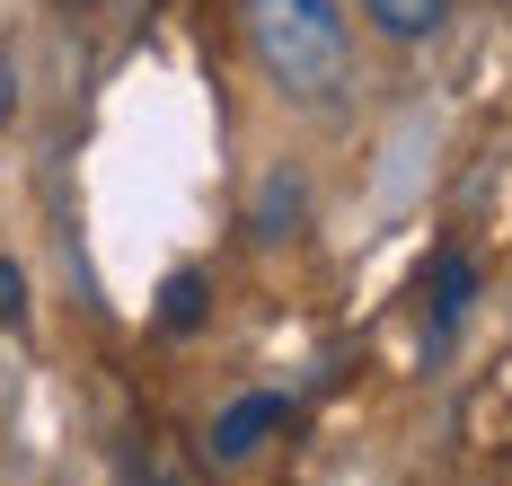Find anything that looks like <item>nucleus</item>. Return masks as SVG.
Wrapping results in <instances>:
<instances>
[{
  "label": "nucleus",
  "mask_w": 512,
  "mask_h": 486,
  "mask_svg": "<svg viewBox=\"0 0 512 486\" xmlns=\"http://www.w3.org/2000/svg\"><path fill=\"white\" fill-rule=\"evenodd\" d=\"M248 54H256V71L309 115L345 107L354 80H362L345 0H248Z\"/></svg>",
  "instance_id": "1"
},
{
  "label": "nucleus",
  "mask_w": 512,
  "mask_h": 486,
  "mask_svg": "<svg viewBox=\"0 0 512 486\" xmlns=\"http://www.w3.org/2000/svg\"><path fill=\"white\" fill-rule=\"evenodd\" d=\"M301 221H309V186H301V168H265V186H256V204H248V230L265 239V248H283Z\"/></svg>",
  "instance_id": "2"
},
{
  "label": "nucleus",
  "mask_w": 512,
  "mask_h": 486,
  "mask_svg": "<svg viewBox=\"0 0 512 486\" xmlns=\"http://www.w3.org/2000/svg\"><path fill=\"white\" fill-rule=\"evenodd\" d=\"M468 301H477V266H468L460 248H442V257H433V354H442V345L460 336Z\"/></svg>",
  "instance_id": "3"
},
{
  "label": "nucleus",
  "mask_w": 512,
  "mask_h": 486,
  "mask_svg": "<svg viewBox=\"0 0 512 486\" xmlns=\"http://www.w3.org/2000/svg\"><path fill=\"white\" fill-rule=\"evenodd\" d=\"M274 425H283V398H265V389L239 398V407H221V425H212V460H248Z\"/></svg>",
  "instance_id": "4"
},
{
  "label": "nucleus",
  "mask_w": 512,
  "mask_h": 486,
  "mask_svg": "<svg viewBox=\"0 0 512 486\" xmlns=\"http://www.w3.org/2000/svg\"><path fill=\"white\" fill-rule=\"evenodd\" d=\"M362 18L380 27V36H398V45H415V36H433L442 18H451V0H354Z\"/></svg>",
  "instance_id": "5"
},
{
  "label": "nucleus",
  "mask_w": 512,
  "mask_h": 486,
  "mask_svg": "<svg viewBox=\"0 0 512 486\" xmlns=\"http://www.w3.org/2000/svg\"><path fill=\"white\" fill-rule=\"evenodd\" d=\"M204 310H212V283H204L195 266L159 283V327H168V336H195V327H204Z\"/></svg>",
  "instance_id": "6"
},
{
  "label": "nucleus",
  "mask_w": 512,
  "mask_h": 486,
  "mask_svg": "<svg viewBox=\"0 0 512 486\" xmlns=\"http://www.w3.org/2000/svg\"><path fill=\"white\" fill-rule=\"evenodd\" d=\"M0 319L27 327V274H18V266H0Z\"/></svg>",
  "instance_id": "7"
}]
</instances>
